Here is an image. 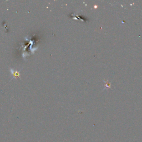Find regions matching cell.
Segmentation results:
<instances>
[{
  "instance_id": "6da1fadb",
  "label": "cell",
  "mask_w": 142,
  "mask_h": 142,
  "mask_svg": "<svg viewBox=\"0 0 142 142\" xmlns=\"http://www.w3.org/2000/svg\"><path fill=\"white\" fill-rule=\"evenodd\" d=\"M104 82H105V87H104L103 89H106V88H111V83L107 80H104Z\"/></svg>"
}]
</instances>
